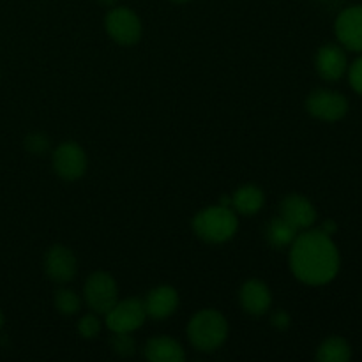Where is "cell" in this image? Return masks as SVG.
Wrapping results in <instances>:
<instances>
[{
  "instance_id": "1",
  "label": "cell",
  "mask_w": 362,
  "mask_h": 362,
  "mask_svg": "<svg viewBox=\"0 0 362 362\" xmlns=\"http://www.w3.org/2000/svg\"><path fill=\"white\" fill-rule=\"evenodd\" d=\"M290 269L306 285L320 286L332 281L339 271V253L331 235L322 230L297 235L290 246Z\"/></svg>"
},
{
  "instance_id": "2",
  "label": "cell",
  "mask_w": 362,
  "mask_h": 362,
  "mask_svg": "<svg viewBox=\"0 0 362 362\" xmlns=\"http://www.w3.org/2000/svg\"><path fill=\"white\" fill-rule=\"evenodd\" d=\"M239 228L237 214L228 205H214L198 212L193 219V230L202 240L221 244L232 239Z\"/></svg>"
},
{
  "instance_id": "3",
  "label": "cell",
  "mask_w": 362,
  "mask_h": 362,
  "mask_svg": "<svg viewBox=\"0 0 362 362\" xmlns=\"http://www.w3.org/2000/svg\"><path fill=\"white\" fill-rule=\"evenodd\" d=\"M187 338L194 349L202 352H212L228 338V322L219 311L202 310L189 320Z\"/></svg>"
},
{
  "instance_id": "4",
  "label": "cell",
  "mask_w": 362,
  "mask_h": 362,
  "mask_svg": "<svg viewBox=\"0 0 362 362\" xmlns=\"http://www.w3.org/2000/svg\"><path fill=\"white\" fill-rule=\"evenodd\" d=\"M85 300L98 315H106L119 300L117 283L108 272H94L85 283Z\"/></svg>"
},
{
  "instance_id": "5",
  "label": "cell",
  "mask_w": 362,
  "mask_h": 362,
  "mask_svg": "<svg viewBox=\"0 0 362 362\" xmlns=\"http://www.w3.org/2000/svg\"><path fill=\"white\" fill-rule=\"evenodd\" d=\"M110 37L122 46L136 45L141 39V20L129 7H115L105 18Z\"/></svg>"
},
{
  "instance_id": "6",
  "label": "cell",
  "mask_w": 362,
  "mask_h": 362,
  "mask_svg": "<svg viewBox=\"0 0 362 362\" xmlns=\"http://www.w3.org/2000/svg\"><path fill=\"white\" fill-rule=\"evenodd\" d=\"M105 317L106 325L112 332H134L145 324L147 311L144 300L131 297L126 300H117L115 306Z\"/></svg>"
},
{
  "instance_id": "7",
  "label": "cell",
  "mask_w": 362,
  "mask_h": 362,
  "mask_svg": "<svg viewBox=\"0 0 362 362\" xmlns=\"http://www.w3.org/2000/svg\"><path fill=\"white\" fill-rule=\"evenodd\" d=\"M88 159L83 147L74 141H64L53 152V168L64 180H78L87 172Z\"/></svg>"
},
{
  "instance_id": "8",
  "label": "cell",
  "mask_w": 362,
  "mask_h": 362,
  "mask_svg": "<svg viewBox=\"0 0 362 362\" xmlns=\"http://www.w3.org/2000/svg\"><path fill=\"white\" fill-rule=\"evenodd\" d=\"M306 108L315 119L325 120V122H336V120L343 119L346 115L349 101L339 92L318 88V90L310 94L306 101Z\"/></svg>"
},
{
  "instance_id": "9",
  "label": "cell",
  "mask_w": 362,
  "mask_h": 362,
  "mask_svg": "<svg viewBox=\"0 0 362 362\" xmlns=\"http://www.w3.org/2000/svg\"><path fill=\"white\" fill-rule=\"evenodd\" d=\"M45 272L52 281L69 283L78 272V262L66 246H52L45 255Z\"/></svg>"
},
{
  "instance_id": "10",
  "label": "cell",
  "mask_w": 362,
  "mask_h": 362,
  "mask_svg": "<svg viewBox=\"0 0 362 362\" xmlns=\"http://www.w3.org/2000/svg\"><path fill=\"white\" fill-rule=\"evenodd\" d=\"M336 35L350 52H362V6L343 11L336 20Z\"/></svg>"
},
{
  "instance_id": "11",
  "label": "cell",
  "mask_w": 362,
  "mask_h": 362,
  "mask_svg": "<svg viewBox=\"0 0 362 362\" xmlns=\"http://www.w3.org/2000/svg\"><path fill=\"white\" fill-rule=\"evenodd\" d=\"M279 211H281V218L288 221L297 232L308 230L317 221V211L313 204L300 194H288L283 198Z\"/></svg>"
},
{
  "instance_id": "12",
  "label": "cell",
  "mask_w": 362,
  "mask_h": 362,
  "mask_svg": "<svg viewBox=\"0 0 362 362\" xmlns=\"http://www.w3.org/2000/svg\"><path fill=\"white\" fill-rule=\"evenodd\" d=\"M144 304L147 317L156 318V320H165V318L172 317L179 308V293L173 286L161 285L147 293Z\"/></svg>"
},
{
  "instance_id": "13",
  "label": "cell",
  "mask_w": 362,
  "mask_h": 362,
  "mask_svg": "<svg viewBox=\"0 0 362 362\" xmlns=\"http://www.w3.org/2000/svg\"><path fill=\"white\" fill-rule=\"evenodd\" d=\"M240 304L244 311L253 317H260L269 311L272 304V293L260 279H250L240 288Z\"/></svg>"
},
{
  "instance_id": "14",
  "label": "cell",
  "mask_w": 362,
  "mask_h": 362,
  "mask_svg": "<svg viewBox=\"0 0 362 362\" xmlns=\"http://www.w3.org/2000/svg\"><path fill=\"white\" fill-rule=\"evenodd\" d=\"M315 66L324 80L338 81L346 71V55L339 46L325 45L317 52Z\"/></svg>"
},
{
  "instance_id": "15",
  "label": "cell",
  "mask_w": 362,
  "mask_h": 362,
  "mask_svg": "<svg viewBox=\"0 0 362 362\" xmlns=\"http://www.w3.org/2000/svg\"><path fill=\"white\" fill-rule=\"evenodd\" d=\"M145 357L152 362H184L186 352L182 345L172 338H152L145 345Z\"/></svg>"
},
{
  "instance_id": "16",
  "label": "cell",
  "mask_w": 362,
  "mask_h": 362,
  "mask_svg": "<svg viewBox=\"0 0 362 362\" xmlns=\"http://www.w3.org/2000/svg\"><path fill=\"white\" fill-rule=\"evenodd\" d=\"M264 191L258 186H253V184L239 187L230 198V205H232L233 211L243 216H253L260 212V209L264 207Z\"/></svg>"
},
{
  "instance_id": "17",
  "label": "cell",
  "mask_w": 362,
  "mask_h": 362,
  "mask_svg": "<svg viewBox=\"0 0 362 362\" xmlns=\"http://www.w3.org/2000/svg\"><path fill=\"white\" fill-rule=\"evenodd\" d=\"M352 357V349L343 338H329L318 346L317 359L320 362H346Z\"/></svg>"
},
{
  "instance_id": "18",
  "label": "cell",
  "mask_w": 362,
  "mask_h": 362,
  "mask_svg": "<svg viewBox=\"0 0 362 362\" xmlns=\"http://www.w3.org/2000/svg\"><path fill=\"white\" fill-rule=\"evenodd\" d=\"M265 235H267V240L274 247H286L292 246V243L296 240L297 230L279 216V218L271 219L267 230H265Z\"/></svg>"
},
{
  "instance_id": "19",
  "label": "cell",
  "mask_w": 362,
  "mask_h": 362,
  "mask_svg": "<svg viewBox=\"0 0 362 362\" xmlns=\"http://www.w3.org/2000/svg\"><path fill=\"white\" fill-rule=\"evenodd\" d=\"M55 308L62 315H76L81 308V299L74 290L69 288H60L59 292L55 293Z\"/></svg>"
},
{
  "instance_id": "20",
  "label": "cell",
  "mask_w": 362,
  "mask_h": 362,
  "mask_svg": "<svg viewBox=\"0 0 362 362\" xmlns=\"http://www.w3.org/2000/svg\"><path fill=\"white\" fill-rule=\"evenodd\" d=\"M110 345L122 357H131L136 352V343H134V338L131 336V332H113L112 339H110Z\"/></svg>"
},
{
  "instance_id": "21",
  "label": "cell",
  "mask_w": 362,
  "mask_h": 362,
  "mask_svg": "<svg viewBox=\"0 0 362 362\" xmlns=\"http://www.w3.org/2000/svg\"><path fill=\"white\" fill-rule=\"evenodd\" d=\"M78 332L81 338L92 339L101 332V322L95 315H85L80 322H78Z\"/></svg>"
},
{
  "instance_id": "22",
  "label": "cell",
  "mask_w": 362,
  "mask_h": 362,
  "mask_svg": "<svg viewBox=\"0 0 362 362\" xmlns=\"http://www.w3.org/2000/svg\"><path fill=\"white\" fill-rule=\"evenodd\" d=\"M25 147L32 154H45L49 148V140L45 133H30L25 138Z\"/></svg>"
},
{
  "instance_id": "23",
  "label": "cell",
  "mask_w": 362,
  "mask_h": 362,
  "mask_svg": "<svg viewBox=\"0 0 362 362\" xmlns=\"http://www.w3.org/2000/svg\"><path fill=\"white\" fill-rule=\"evenodd\" d=\"M350 85H352L357 94L362 95V57L357 59L354 66L350 67Z\"/></svg>"
},
{
  "instance_id": "24",
  "label": "cell",
  "mask_w": 362,
  "mask_h": 362,
  "mask_svg": "<svg viewBox=\"0 0 362 362\" xmlns=\"http://www.w3.org/2000/svg\"><path fill=\"white\" fill-rule=\"evenodd\" d=\"M271 324L274 325L278 331H285V329L290 327L288 313H286V311H283V310L276 311V313L271 317Z\"/></svg>"
},
{
  "instance_id": "25",
  "label": "cell",
  "mask_w": 362,
  "mask_h": 362,
  "mask_svg": "<svg viewBox=\"0 0 362 362\" xmlns=\"http://www.w3.org/2000/svg\"><path fill=\"white\" fill-rule=\"evenodd\" d=\"M322 232L324 233H327V235H332V233L336 232V225L332 221H325L324 223V226H322Z\"/></svg>"
},
{
  "instance_id": "26",
  "label": "cell",
  "mask_w": 362,
  "mask_h": 362,
  "mask_svg": "<svg viewBox=\"0 0 362 362\" xmlns=\"http://www.w3.org/2000/svg\"><path fill=\"white\" fill-rule=\"evenodd\" d=\"M101 4H105V6H113V4L117 2V0H99Z\"/></svg>"
},
{
  "instance_id": "27",
  "label": "cell",
  "mask_w": 362,
  "mask_h": 362,
  "mask_svg": "<svg viewBox=\"0 0 362 362\" xmlns=\"http://www.w3.org/2000/svg\"><path fill=\"white\" fill-rule=\"evenodd\" d=\"M2 325H4V313L2 310H0V329H2Z\"/></svg>"
},
{
  "instance_id": "28",
  "label": "cell",
  "mask_w": 362,
  "mask_h": 362,
  "mask_svg": "<svg viewBox=\"0 0 362 362\" xmlns=\"http://www.w3.org/2000/svg\"><path fill=\"white\" fill-rule=\"evenodd\" d=\"M173 2H179V4H182V2H187V0H173Z\"/></svg>"
}]
</instances>
